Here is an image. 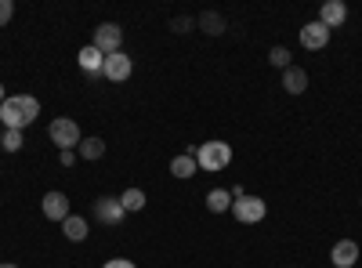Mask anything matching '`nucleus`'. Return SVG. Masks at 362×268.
Segmentation results:
<instances>
[{
  "instance_id": "22",
  "label": "nucleus",
  "mask_w": 362,
  "mask_h": 268,
  "mask_svg": "<svg viewBox=\"0 0 362 268\" xmlns=\"http://www.w3.org/2000/svg\"><path fill=\"white\" fill-rule=\"evenodd\" d=\"M11 15H15V4H11V0H0V25H8Z\"/></svg>"
},
{
  "instance_id": "10",
  "label": "nucleus",
  "mask_w": 362,
  "mask_h": 268,
  "mask_svg": "<svg viewBox=\"0 0 362 268\" xmlns=\"http://www.w3.org/2000/svg\"><path fill=\"white\" fill-rule=\"evenodd\" d=\"M329 261H334V268H351L358 261V243L355 240H337L334 250H329Z\"/></svg>"
},
{
  "instance_id": "18",
  "label": "nucleus",
  "mask_w": 362,
  "mask_h": 268,
  "mask_svg": "<svg viewBox=\"0 0 362 268\" xmlns=\"http://www.w3.org/2000/svg\"><path fill=\"white\" fill-rule=\"evenodd\" d=\"M196 25L203 29V33H210V37H221V33H225V18H221L218 11H203V15L196 18Z\"/></svg>"
},
{
  "instance_id": "1",
  "label": "nucleus",
  "mask_w": 362,
  "mask_h": 268,
  "mask_svg": "<svg viewBox=\"0 0 362 268\" xmlns=\"http://www.w3.org/2000/svg\"><path fill=\"white\" fill-rule=\"evenodd\" d=\"M40 116V102L33 95H8L0 105V124L8 131H25Z\"/></svg>"
},
{
  "instance_id": "4",
  "label": "nucleus",
  "mask_w": 362,
  "mask_h": 268,
  "mask_svg": "<svg viewBox=\"0 0 362 268\" xmlns=\"http://www.w3.org/2000/svg\"><path fill=\"white\" fill-rule=\"evenodd\" d=\"M47 138L58 145V153H62V148H76V145L83 141L76 120H69V116H58V120H51V124H47Z\"/></svg>"
},
{
  "instance_id": "27",
  "label": "nucleus",
  "mask_w": 362,
  "mask_h": 268,
  "mask_svg": "<svg viewBox=\"0 0 362 268\" xmlns=\"http://www.w3.org/2000/svg\"><path fill=\"white\" fill-rule=\"evenodd\" d=\"M0 268H18V264H0Z\"/></svg>"
},
{
  "instance_id": "12",
  "label": "nucleus",
  "mask_w": 362,
  "mask_h": 268,
  "mask_svg": "<svg viewBox=\"0 0 362 268\" xmlns=\"http://www.w3.org/2000/svg\"><path fill=\"white\" fill-rule=\"evenodd\" d=\"M76 62H80V69H83L87 76H98V73H102V66H105V54H102L95 44H87V47L76 54Z\"/></svg>"
},
{
  "instance_id": "17",
  "label": "nucleus",
  "mask_w": 362,
  "mask_h": 268,
  "mask_svg": "<svg viewBox=\"0 0 362 268\" xmlns=\"http://www.w3.org/2000/svg\"><path fill=\"white\" fill-rule=\"evenodd\" d=\"M206 206H210V214L232 211V189H214V192H206Z\"/></svg>"
},
{
  "instance_id": "7",
  "label": "nucleus",
  "mask_w": 362,
  "mask_h": 268,
  "mask_svg": "<svg viewBox=\"0 0 362 268\" xmlns=\"http://www.w3.org/2000/svg\"><path fill=\"white\" fill-rule=\"evenodd\" d=\"M119 44H124V29H119L116 22H102V25L95 29V47H98L102 54L119 51Z\"/></svg>"
},
{
  "instance_id": "5",
  "label": "nucleus",
  "mask_w": 362,
  "mask_h": 268,
  "mask_svg": "<svg viewBox=\"0 0 362 268\" xmlns=\"http://www.w3.org/2000/svg\"><path fill=\"white\" fill-rule=\"evenodd\" d=\"M127 218L124 203H119V196H98L95 199V221L98 225H119Z\"/></svg>"
},
{
  "instance_id": "15",
  "label": "nucleus",
  "mask_w": 362,
  "mask_h": 268,
  "mask_svg": "<svg viewBox=\"0 0 362 268\" xmlns=\"http://www.w3.org/2000/svg\"><path fill=\"white\" fill-rule=\"evenodd\" d=\"M199 170V163H196V156L192 153H181V156H174L170 160V174L174 177H181V182H185V177H192Z\"/></svg>"
},
{
  "instance_id": "16",
  "label": "nucleus",
  "mask_w": 362,
  "mask_h": 268,
  "mask_svg": "<svg viewBox=\"0 0 362 268\" xmlns=\"http://www.w3.org/2000/svg\"><path fill=\"white\" fill-rule=\"evenodd\" d=\"M76 156H80V160H90V163L102 160V156H105V141H102V138H83V141L76 145Z\"/></svg>"
},
{
  "instance_id": "8",
  "label": "nucleus",
  "mask_w": 362,
  "mask_h": 268,
  "mask_svg": "<svg viewBox=\"0 0 362 268\" xmlns=\"http://www.w3.org/2000/svg\"><path fill=\"white\" fill-rule=\"evenodd\" d=\"M329 44V29L315 18L308 25H300V47H308V51H322Z\"/></svg>"
},
{
  "instance_id": "21",
  "label": "nucleus",
  "mask_w": 362,
  "mask_h": 268,
  "mask_svg": "<svg viewBox=\"0 0 362 268\" xmlns=\"http://www.w3.org/2000/svg\"><path fill=\"white\" fill-rule=\"evenodd\" d=\"M0 145H4V153H18V148L25 145V138H22V131H4Z\"/></svg>"
},
{
  "instance_id": "14",
  "label": "nucleus",
  "mask_w": 362,
  "mask_h": 268,
  "mask_svg": "<svg viewBox=\"0 0 362 268\" xmlns=\"http://www.w3.org/2000/svg\"><path fill=\"white\" fill-rule=\"evenodd\" d=\"M62 232H66V240H69V243H83L90 228H87V218H80V214H69V218L62 221Z\"/></svg>"
},
{
  "instance_id": "23",
  "label": "nucleus",
  "mask_w": 362,
  "mask_h": 268,
  "mask_svg": "<svg viewBox=\"0 0 362 268\" xmlns=\"http://www.w3.org/2000/svg\"><path fill=\"white\" fill-rule=\"evenodd\" d=\"M58 163H62V167H73V163H76V148H62V153H58Z\"/></svg>"
},
{
  "instance_id": "11",
  "label": "nucleus",
  "mask_w": 362,
  "mask_h": 268,
  "mask_svg": "<svg viewBox=\"0 0 362 268\" xmlns=\"http://www.w3.org/2000/svg\"><path fill=\"white\" fill-rule=\"evenodd\" d=\"M344 18H348V4H344V0H326V4L319 8V22H322L326 29L341 25Z\"/></svg>"
},
{
  "instance_id": "13",
  "label": "nucleus",
  "mask_w": 362,
  "mask_h": 268,
  "mask_svg": "<svg viewBox=\"0 0 362 268\" xmlns=\"http://www.w3.org/2000/svg\"><path fill=\"white\" fill-rule=\"evenodd\" d=\"M283 87H286V95H305L308 91V73L300 69V66L283 69Z\"/></svg>"
},
{
  "instance_id": "26",
  "label": "nucleus",
  "mask_w": 362,
  "mask_h": 268,
  "mask_svg": "<svg viewBox=\"0 0 362 268\" xmlns=\"http://www.w3.org/2000/svg\"><path fill=\"white\" fill-rule=\"evenodd\" d=\"M4 98H8V91H4V83H0V105H4Z\"/></svg>"
},
{
  "instance_id": "3",
  "label": "nucleus",
  "mask_w": 362,
  "mask_h": 268,
  "mask_svg": "<svg viewBox=\"0 0 362 268\" xmlns=\"http://www.w3.org/2000/svg\"><path fill=\"white\" fill-rule=\"evenodd\" d=\"M232 214H235V221H243V225H257V221H264L268 206H264L261 196H250L243 189H232Z\"/></svg>"
},
{
  "instance_id": "25",
  "label": "nucleus",
  "mask_w": 362,
  "mask_h": 268,
  "mask_svg": "<svg viewBox=\"0 0 362 268\" xmlns=\"http://www.w3.org/2000/svg\"><path fill=\"white\" fill-rule=\"evenodd\" d=\"M102 268H138L134 261H127V257H112V261H105Z\"/></svg>"
},
{
  "instance_id": "20",
  "label": "nucleus",
  "mask_w": 362,
  "mask_h": 268,
  "mask_svg": "<svg viewBox=\"0 0 362 268\" xmlns=\"http://www.w3.org/2000/svg\"><path fill=\"white\" fill-rule=\"evenodd\" d=\"M268 62L276 66V69H290V51H286L283 44H279V47H272V51H268Z\"/></svg>"
},
{
  "instance_id": "24",
  "label": "nucleus",
  "mask_w": 362,
  "mask_h": 268,
  "mask_svg": "<svg viewBox=\"0 0 362 268\" xmlns=\"http://www.w3.org/2000/svg\"><path fill=\"white\" fill-rule=\"evenodd\" d=\"M170 29H174V33H189V29H192V18H174Z\"/></svg>"
},
{
  "instance_id": "9",
  "label": "nucleus",
  "mask_w": 362,
  "mask_h": 268,
  "mask_svg": "<svg viewBox=\"0 0 362 268\" xmlns=\"http://www.w3.org/2000/svg\"><path fill=\"white\" fill-rule=\"evenodd\" d=\"M40 206H44V218H47V221L62 225V221L69 218V196H66V192H47Z\"/></svg>"
},
{
  "instance_id": "2",
  "label": "nucleus",
  "mask_w": 362,
  "mask_h": 268,
  "mask_svg": "<svg viewBox=\"0 0 362 268\" xmlns=\"http://www.w3.org/2000/svg\"><path fill=\"white\" fill-rule=\"evenodd\" d=\"M196 163H199V170H225L228 163H232V145L228 141H221V138H210V141H203V145H196Z\"/></svg>"
},
{
  "instance_id": "6",
  "label": "nucleus",
  "mask_w": 362,
  "mask_h": 268,
  "mask_svg": "<svg viewBox=\"0 0 362 268\" xmlns=\"http://www.w3.org/2000/svg\"><path fill=\"white\" fill-rule=\"evenodd\" d=\"M131 73H134V62H131V58H127L124 51L105 54V66H102V76H105V80L124 83V80H131Z\"/></svg>"
},
{
  "instance_id": "19",
  "label": "nucleus",
  "mask_w": 362,
  "mask_h": 268,
  "mask_svg": "<svg viewBox=\"0 0 362 268\" xmlns=\"http://www.w3.org/2000/svg\"><path fill=\"white\" fill-rule=\"evenodd\" d=\"M119 203H124L127 214H138V211H145V192H141V189H124Z\"/></svg>"
}]
</instances>
